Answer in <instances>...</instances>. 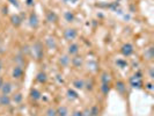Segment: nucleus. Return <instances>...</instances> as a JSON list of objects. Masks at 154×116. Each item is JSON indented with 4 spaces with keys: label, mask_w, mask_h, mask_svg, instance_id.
Returning a JSON list of instances; mask_svg holds the SVG:
<instances>
[{
    "label": "nucleus",
    "mask_w": 154,
    "mask_h": 116,
    "mask_svg": "<svg viewBox=\"0 0 154 116\" xmlns=\"http://www.w3.org/2000/svg\"><path fill=\"white\" fill-rule=\"evenodd\" d=\"M77 37V30L73 28H68L64 32V38L66 41H72Z\"/></svg>",
    "instance_id": "obj_1"
},
{
    "label": "nucleus",
    "mask_w": 154,
    "mask_h": 116,
    "mask_svg": "<svg viewBox=\"0 0 154 116\" xmlns=\"http://www.w3.org/2000/svg\"><path fill=\"white\" fill-rule=\"evenodd\" d=\"M1 93L2 94H5V95H9L11 93H12V90H13V86H12V84L6 81V83L2 84V86H1Z\"/></svg>",
    "instance_id": "obj_2"
},
{
    "label": "nucleus",
    "mask_w": 154,
    "mask_h": 116,
    "mask_svg": "<svg viewBox=\"0 0 154 116\" xmlns=\"http://www.w3.org/2000/svg\"><path fill=\"white\" fill-rule=\"evenodd\" d=\"M132 52H133V47L131 45V44H124L123 47H122V53L125 56V57H129L132 55Z\"/></svg>",
    "instance_id": "obj_3"
},
{
    "label": "nucleus",
    "mask_w": 154,
    "mask_h": 116,
    "mask_svg": "<svg viewBox=\"0 0 154 116\" xmlns=\"http://www.w3.org/2000/svg\"><path fill=\"white\" fill-rule=\"evenodd\" d=\"M12 102V99L9 98V95H0V106H9Z\"/></svg>",
    "instance_id": "obj_4"
},
{
    "label": "nucleus",
    "mask_w": 154,
    "mask_h": 116,
    "mask_svg": "<svg viewBox=\"0 0 154 116\" xmlns=\"http://www.w3.org/2000/svg\"><path fill=\"white\" fill-rule=\"evenodd\" d=\"M22 75H23V70L21 66H15L13 69V78L20 79Z\"/></svg>",
    "instance_id": "obj_5"
},
{
    "label": "nucleus",
    "mask_w": 154,
    "mask_h": 116,
    "mask_svg": "<svg viewBox=\"0 0 154 116\" xmlns=\"http://www.w3.org/2000/svg\"><path fill=\"white\" fill-rule=\"evenodd\" d=\"M79 52V45L72 43L70 47H68V55H77Z\"/></svg>",
    "instance_id": "obj_6"
},
{
    "label": "nucleus",
    "mask_w": 154,
    "mask_h": 116,
    "mask_svg": "<svg viewBox=\"0 0 154 116\" xmlns=\"http://www.w3.org/2000/svg\"><path fill=\"white\" fill-rule=\"evenodd\" d=\"M68 114V110L65 106H62L57 109V116H67Z\"/></svg>",
    "instance_id": "obj_7"
},
{
    "label": "nucleus",
    "mask_w": 154,
    "mask_h": 116,
    "mask_svg": "<svg viewBox=\"0 0 154 116\" xmlns=\"http://www.w3.org/2000/svg\"><path fill=\"white\" fill-rule=\"evenodd\" d=\"M29 21H30V26L32 27H37V25H38V19H37V15L35 13H32V15H30Z\"/></svg>",
    "instance_id": "obj_8"
},
{
    "label": "nucleus",
    "mask_w": 154,
    "mask_h": 116,
    "mask_svg": "<svg viewBox=\"0 0 154 116\" xmlns=\"http://www.w3.org/2000/svg\"><path fill=\"white\" fill-rule=\"evenodd\" d=\"M72 64L75 67H80L82 65V58L81 57H74L72 59Z\"/></svg>",
    "instance_id": "obj_9"
},
{
    "label": "nucleus",
    "mask_w": 154,
    "mask_h": 116,
    "mask_svg": "<svg viewBox=\"0 0 154 116\" xmlns=\"http://www.w3.org/2000/svg\"><path fill=\"white\" fill-rule=\"evenodd\" d=\"M73 86L75 87V88H78V90H82L83 87H85V83L82 81V80H74V83H73Z\"/></svg>",
    "instance_id": "obj_10"
},
{
    "label": "nucleus",
    "mask_w": 154,
    "mask_h": 116,
    "mask_svg": "<svg viewBox=\"0 0 154 116\" xmlns=\"http://www.w3.org/2000/svg\"><path fill=\"white\" fill-rule=\"evenodd\" d=\"M47 44H48V47L50 49H53V48L56 47V41H55V38H53V37H49L48 40H47Z\"/></svg>",
    "instance_id": "obj_11"
},
{
    "label": "nucleus",
    "mask_w": 154,
    "mask_h": 116,
    "mask_svg": "<svg viewBox=\"0 0 154 116\" xmlns=\"http://www.w3.org/2000/svg\"><path fill=\"white\" fill-rule=\"evenodd\" d=\"M30 95H32V99L34 100H38L41 98V93L37 90H32V93H30Z\"/></svg>",
    "instance_id": "obj_12"
},
{
    "label": "nucleus",
    "mask_w": 154,
    "mask_h": 116,
    "mask_svg": "<svg viewBox=\"0 0 154 116\" xmlns=\"http://www.w3.org/2000/svg\"><path fill=\"white\" fill-rule=\"evenodd\" d=\"M68 63H70V58L67 57V56H63V57H60V64H62L63 66H67V65H68Z\"/></svg>",
    "instance_id": "obj_13"
},
{
    "label": "nucleus",
    "mask_w": 154,
    "mask_h": 116,
    "mask_svg": "<svg viewBox=\"0 0 154 116\" xmlns=\"http://www.w3.org/2000/svg\"><path fill=\"white\" fill-rule=\"evenodd\" d=\"M64 17H65V19H66V21H67V22H72L73 19H74V15H73V13H71V12H66Z\"/></svg>",
    "instance_id": "obj_14"
},
{
    "label": "nucleus",
    "mask_w": 154,
    "mask_h": 116,
    "mask_svg": "<svg viewBox=\"0 0 154 116\" xmlns=\"http://www.w3.org/2000/svg\"><path fill=\"white\" fill-rule=\"evenodd\" d=\"M34 51H36V52H37V57H41V55H42L43 50L41 49V44H40V43H36V45L34 47Z\"/></svg>",
    "instance_id": "obj_15"
},
{
    "label": "nucleus",
    "mask_w": 154,
    "mask_h": 116,
    "mask_svg": "<svg viewBox=\"0 0 154 116\" xmlns=\"http://www.w3.org/2000/svg\"><path fill=\"white\" fill-rule=\"evenodd\" d=\"M37 80L40 81V83H45L47 81V75L45 73H38V75H37Z\"/></svg>",
    "instance_id": "obj_16"
},
{
    "label": "nucleus",
    "mask_w": 154,
    "mask_h": 116,
    "mask_svg": "<svg viewBox=\"0 0 154 116\" xmlns=\"http://www.w3.org/2000/svg\"><path fill=\"white\" fill-rule=\"evenodd\" d=\"M89 111H90V115L92 116H97L98 115V107L97 106H93L89 109Z\"/></svg>",
    "instance_id": "obj_17"
},
{
    "label": "nucleus",
    "mask_w": 154,
    "mask_h": 116,
    "mask_svg": "<svg viewBox=\"0 0 154 116\" xmlns=\"http://www.w3.org/2000/svg\"><path fill=\"white\" fill-rule=\"evenodd\" d=\"M57 20V17L55 13H52V12H50V13H48V21L49 22H55Z\"/></svg>",
    "instance_id": "obj_18"
},
{
    "label": "nucleus",
    "mask_w": 154,
    "mask_h": 116,
    "mask_svg": "<svg viewBox=\"0 0 154 116\" xmlns=\"http://www.w3.org/2000/svg\"><path fill=\"white\" fill-rule=\"evenodd\" d=\"M145 57L147 58V59H152V58H153V49H152V48L147 49V51L145 52Z\"/></svg>",
    "instance_id": "obj_19"
},
{
    "label": "nucleus",
    "mask_w": 154,
    "mask_h": 116,
    "mask_svg": "<svg viewBox=\"0 0 154 116\" xmlns=\"http://www.w3.org/2000/svg\"><path fill=\"white\" fill-rule=\"evenodd\" d=\"M13 100L15 101L16 103H20V102H21V100H22V94H21V93H16L15 95L13 96Z\"/></svg>",
    "instance_id": "obj_20"
},
{
    "label": "nucleus",
    "mask_w": 154,
    "mask_h": 116,
    "mask_svg": "<svg viewBox=\"0 0 154 116\" xmlns=\"http://www.w3.org/2000/svg\"><path fill=\"white\" fill-rule=\"evenodd\" d=\"M117 90L121 92V93H124V92H125V86H124V83L118 81V83H117Z\"/></svg>",
    "instance_id": "obj_21"
},
{
    "label": "nucleus",
    "mask_w": 154,
    "mask_h": 116,
    "mask_svg": "<svg viewBox=\"0 0 154 116\" xmlns=\"http://www.w3.org/2000/svg\"><path fill=\"white\" fill-rule=\"evenodd\" d=\"M67 95H68V98H71V99H77V98H78V94L74 91H72V90H68V91H67Z\"/></svg>",
    "instance_id": "obj_22"
},
{
    "label": "nucleus",
    "mask_w": 154,
    "mask_h": 116,
    "mask_svg": "<svg viewBox=\"0 0 154 116\" xmlns=\"http://www.w3.org/2000/svg\"><path fill=\"white\" fill-rule=\"evenodd\" d=\"M47 116H57V110L53 108H50L47 111Z\"/></svg>",
    "instance_id": "obj_23"
},
{
    "label": "nucleus",
    "mask_w": 154,
    "mask_h": 116,
    "mask_svg": "<svg viewBox=\"0 0 154 116\" xmlns=\"http://www.w3.org/2000/svg\"><path fill=\"white\" fill-rule=\"evenodd\" d=\"M12 21H13V23L16 26H19L20 23H21V20H20V17H17V15H15V17H12Z\"/></svg>",
    "instance_id": "obj_24"
},
{
    "label": "nucleus",
    "mask_w": 154,
    "mask_h": 116,
    "mask_svg": "<svg viewBox=\"0 0 154 116\" xmlns=\"http://www.w3.org/2000/svg\"><path fill=\"white\" fill-rule=\"evenodd\" d=\"M102 83H103V84H108V83H109V75H107V73H103V75H102Z\"/></svg>",
    "instance_id": "obj_25"
},
{
    "label": "nucleus",
    "mask_w": 154,
    "mask_h": 116,
    "mask_svg": "<svg viewBox=\"0 0 154 116\" xmlns=\"http://www.w3.org/2000/svg\"><path fill=\"white\" fill-rule=\"evenodd\" d=\"M117 64H118V65H119L122 69H123V67H125L126 65H128V64H126V62H124V60H117Z\"/></svg>",
    "instance_id": "obj_26"
},
{
    "label": "nucleus",
    "mask_w": 154,
    "mask_h": 116,
    "mask_svg": "<svg viewBox=\"0 0 154 116\" xmlns=\"http://www.w3.org/2000/svg\"><path fill=\"white\" fill-rule=\"evenodd\" d=\"M102 91H103V93H108V91H109L108 84H103V85H102Z\"/></svg>",
    "instance_id": "obj_27"
},
{
    "label": "nucleus",
    "mask_w": 154,
    "mask_h": 116,
    "mask_svg": "<svg viewBox=\"0 0 154 116\" xmlns=\"http://www.w3.org/2000/svg\"><path fill=\"white\" fill-rule=\"evenodd\" d=\"M82 116H92L90 115V111H89L88 108H87V109H85V110L82 111Z\"/></svg>",
    "instance_id": "obj_28"
},
{
    "label": "nucleus",
    "mask_w": 154,
    "mask_h": 116,
    "mask_svg": "<svg viewBox=\"0 0 154 116\" xmlns=\"http://www.w3.org/2000/svg\"><path fill=\"white\" fill-rule=\"evenodd\" d=\"M72 116H82V111H80V110H75V111L72 114Z\"/></svg>",
    "instance_id": "obj_29"
},
{
    "label": "nucleus",
    "mask_w": 154,
    "mask_h": 116,
    "mask_svg": "<svg viewBox=\"0 0 154 116\" xmlns=\"http://www.w3.org/2000/svg\"><path fill=\"white\" fill-rule=\"evenodd\" d=\"M149 75H151V78H153V70L149 71Z\"/></svg>",
    "instance_id": "obj_30"
},
{
    "label": "nucleus",
    "mask_w": 154,
    "mask_h": 116,
    "mask_svg": "<svg viewBox=\"0 0 154 116\" xmlns=\"http://www.w3.org/2000/svg\"><path fill=\"white\" fill-rule=\"evenodd\" d=\"M2 84H4V80L0 78V88H1V86H2Z\"/></svg>",
    "instance_id": "obj_31"
},
{
    "label": "nucleus",
    "mask_w": 154,
    "mask_h": 116,
    "mask_svg": "<svg viewBox=\"0 0 154 116\" xmlns=\"http://www.w3.org/2000/svg\"><path fill=\"white\" fill-rule=\"evenodd\" d=\"M32 0H28V5H32Z\"/></svg>",
    "instance_id": "obj_32"
},
{
    "label": "nucleus",
    "mask_w": 154,
    "mask_h": 116,
    "mask_svg": "<svg viewBox=\"0 0 154 116\" xmlns=\"http://www.w3.org/2000/svg\"><path fill=\"white\" fill-rule=\"evenodd\" d=\"M70 1H71V2H77L78 0H70Z\"/></svg>",
    "instance_id": "obj_33"
},
{
    "label": "nucleus",
    "mask_w": 154,
    "mask_h": 116,
    "mask_svg": "<svg viewBox=\"0 0 154 116\" xmlns=\"http://www.w3.org/2000/svg\"><path fill=\"white\" fill-rule=\"evenodd\" d=\"M1 69H2V64H1V62H0V71H1Z\"/></svg>",
    "instance_id": "obj_34"
}]
</instances>
